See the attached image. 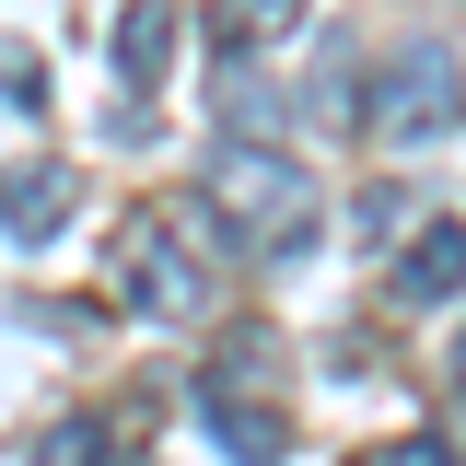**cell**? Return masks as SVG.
<instances>
[{
    "mask_svg": "<svg viewBox=\"0 0 466 466\" xmlns=\"http://www.w3.org/2000/svg\"><path fill=\"white\" fill-rule=\"evenodd\" d=\"M210 210H222L257 257H291V245L315 233V175L291 164L280 140H222V152H210Z\"/></svg>",
    "mask_w": 466,
    "mask_h": 466,
    "instance_id": "1",
    "label": "cell"
},
{
    "mask_svg": "<svg viewBox=\"0 0 466 466\" xmlns=\"http://www.w3.org/2000/svg\"><path fill=\"white\" fill-rule=\"evenodd\" d=\"M455 116H466V70H455V47H397L373 82H361V140H385V152L455 140Z\"/></svg>",
    "mask_w": 466,
    "mask_h": 466,
    "instance_id": "2",
    "label": "cell"
},
{
    "mask_svg": "<svg viewBox=\"0 0 466 466\" xmlns=\"http://www.w3.org/2000/svg\"><path fill=\"white\" fill-rule=\"evenodd\" d=\"M116 291H128L140 327H198L210 315V245H187L152 210V222H128V245H116Z\"/></svg>",
    "mask_w": 466,
    "mask_h": 466,
    "instance_id": "3",
    "label": "cell"
},
{
    "mask_svg": "<svg viewBox=\"0 0 466 466\" xmlns=\"http://www.w3.org/2000/svg\"><path fill=\"white\" fill-rule=\"evenodd\" d=\"M455 291H466V222H420V245H397V268H385V303L397 315H431Z\"/></svg>",
    "mask_w": 466,
    "mask_h": 466,
    "instance_id": "4",
    "label": "cell"
},
{
    "mask_svg": "<svg viewBox=\"0 0 466 466\" xmlns=\"http://www.w3.org/2000/svg\"><path fill=\"white\" fill-rule=\"evenodd\" d=\"M70 198H82V175L35 152V164H12V175H0V233H24V245H47V233L70 222Z\"/></svg>",
    "mask_w": 466,
    "mask_h": 466,
    "instance_id": "5",
    "label": "cell"
},
{
    "mask_svg": "<svg viewBox=\"0 0 466 466\" xmlns=\"http://www.w3.org/2000/svg\"><path fill=\"white\" fill-rule=\"evenodd\" d=\"M198 420L222 431L233 466H280V455H291V420H280L268 397H198Z\"/></svg>",
    "mask_w": 466,
    "mask_h": 466,
    "instance_id": "6",
    "label": "cell"
},
{
    "mask_svg": "<svg viewBox=\"0 0 466 466\" xmlns=\"http://www.w3.org/2000/svg\"><path fill=\"white\" fill-rule=\"evenodd\" d=\"M164 70H175V0H128V12H116V82L152 94Z\"/></svg>",
    "mask_w": 466,
    "mask_h": 466,
    "instance_id": "7",
    "label": "cell"
},
{
    "mask_svg": "<svg viewBox=\"0 0 466 466\" xmlns=\"http://www.w3.org/2000/svg\"><path fill=\"white\" fill-rule=\"evenodd\" d=\"M210 24H222V58H268V47H291L303 0H210Z\"/></svg>",
    "mask_w": 466,
    "mask_h": 466,
    "instance_id": "8",
    "label": "cell"
},
{
    "mask_svg": "<svg viewBox=\"0 0 466 466\" xmlns=\"http://www.w3.org/2000/svg\"><path fill=\"white\" fill-rule=\"evenodd\" d=\"M106 443H116L106 420H58L47 443H35V466H106Z\"/></svg>",
    "mask_w": 466,
    "mask_h": 466,
    "instance_id": "9",
    "label": "cell"
},
{
    "mask_svg": "<svg viewBox=\"0 0 466 466\" xmlns=\"http://www.w3.org/2000/svg\"><path fill=\"white\" fill-rule=\"evenodd\" d=\"M361 466H455V443H431V431H397V443H373Z\"/></svg>",
    "mask_w": 466,
    "mask_h": 466,
    "instance_id": "10",
    "label": "cell"
},
{
    "mask_svg": "<svg viewBox=\"0 0 466 466\" xmlns=\"http://www.w3.org/2000/svg\"><path fill=\"white\" fill-rule=\"evenodd\" d=\"M455 385H466V339H455Z\"/></svg>",
    "mask_w": 466,
    "mask_h": 466,
    "instance_id": "11",
    "label": "cell"
}]
</instances>
